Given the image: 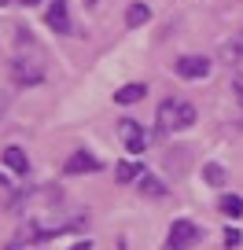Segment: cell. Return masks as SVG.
<instances>
[{
	"label": "cell",
	"instance_id": "1",
	"mask_svg": "<svg viewBox=\"0 0 243 250\" xmlns=\"http://www.w3.org/2000/svg\"><path fill=\"white\" fill-rule=\"evenodd\" d=\"M196 107H192L188 100H162L158 103V122H155V129H158V136H173V133H184V129H192L196 125Z\"/></svg>",
	"mask_w": 243,
	"mask_h": 250
},
{
	"label": "cell",
	"instance_id": "2",
	"mask_svg": "<svg viewBox=\"0 0 243 250\" xmlns=\"http://www.w3.org/2000/svg\"><path fill=\"white\" fill-rule=\"evenodd\" d=\"M203 243V228L196 225V221H173L170 225V235H166V243H162V250H192V247H199Z\"/></svg>",
	"mask_w": 243,
	"mask_h": 250
},
{
	"label": "cell",
	"instance_id": "3",
	"mask_svg": "<svg viewBox=\"0 0 243 250\" xmlns=\"http://www.w3.org/2000/svg\"><path fill=\"white\" fill-rule=\"evenodd\" d=\"M118 136H122V147L129 155H144L148 151V133H144V125L136 118H122L118 122Z\"/></svg>",
	"mask_w": 243,
	"mask_h": 250
},
{
	"label": "cell",
	"instance_id": "4",
	"mask_svg": "<svg viewBox=\"0 0 243 250\" xmlns=\"http://www.w3.org/2000/svg\"><path fill=\"white\" fill-rule=\"evenodd\" d=\"M11 81H15V85H22V88L41 85V81H44V70H41V62H37V59L15 55V59H11Z\"/></svg>",
	"mask_w": 243,
	"mask_h": 250
},
{
	"label": "cell",
	"instance_id": "5",
	"mask_svg": "<svg viewBox=\"0 0 243 250\" xmlns=\"http://www.w3.org/2000/svg\"><path fill=\"white\" fill-rule=\"evenodd\" d=\"M173 70L184 81H203L206 74H210V59H206V55H180V59L173 62Z\"/></svg>",
	"mask_w": 243,
	"mask_h": 250
},
{
	"label": "cell",
	"instance_id": "6",
	"mask_svg": "<svg viewBox=\"0 0 243 250\" xmlns=\"http://www.w3.org/2000/svg\"><path fill=\"white\" fill-rule=\"evenodd\" d=\"M103 169V162L92 155V151H85V147H78L70 158H66V177H81V173H100Z\"/></svg>",
	"mask_w": 243,
	"mask_h": 250
},
{
	"label": "cell",
	"instance_id": "7",
	"mask_svg": "<svg viewBox=\"0 0 243 250\" xmlns=\"http://www.w3.org/2000/svg\"><path fill=\"white\" fill-rule=\"evenodd\" d=\"M44 22H48V30H55V33H74L70 11H66V0H52V4H48Z\"/></svg>",
	"mask_w": 243,
	"mask_h": 250
},
{
	"label": "cell",
	"instance_id": "8",
	"mask_svg": "<svg viewBox=\"0 0 243 250\" xmlns=\"http://www.w3.org/2000/svg\"><path fill=\"white\" fill-rule=\"evenodd\" d=\"M144 96H148V85H144V81H129V85H122L114 92V103L118 107H129V103H140Z\"/></svg>",
	"mask_w": 243,
	"mask_h": 250
},
{
	"label": "cell",
	"instance_id": "9",
	"mask_svg": "<svg viewBox=\"0 0 243 250\" xmlns=\"http://www.w3.org/2000/svg\"><path fill=\"white\" fill-rule=\"evenodd\" d=\"M4 166H8L11 173H19V177H26V173H30V158H26V151L15 147V144H11V147H4Z\"/></svg>",
	"mask_w": 243,
	"mask_h": 250
},
{
	"label": "cell",
	"instance_id": "10",
	"mask_svg": "<svg viewBox=\"0 0 243 250\" xmlns=\"http://www.w3.org/2000/svg\"><path fill=\"white\" fill-rule=\"evenodd\" d=\"M136 188H140V195H148V199H162L166 195V184L155 177V173H148V169L136 177Z\"/></svg>",
	"mask_w": 243,
	"mask_h": 250
},
{
	"label": "cell",
	"instance_id": "11",
	"mask_svg": "<svg viewBox=\"0 0 243 250\" xmlns=\"http://www.w3.org/2000/svg\"><path fill=\"white\" fill-rule=\"evenodd\" d=\"M148 19H151V8H148V4H129V11H126V26H129V30L144 26Z\"/></svg>",
	"mask_w": 243,
	"mask_h": 250
},
{
	"label": "cell",
	"instance_id": "12",
	"mask_svg": "<svg viewBox=\"0 0 243 250\" xmlns=\"http://www.w3.org/2000/svg\"><path fill=\"white\" fill-rule=\"evenodd\" d=\"M140 166H133V162H118L114 166V180L118 184H136V177H140Z\"/></svg>",
	"mask_w": 243,
	"mask_h": 250
},
{
	"label": "cell",
	"instance_id": "13",
	"mask_svg": "<svg viewBox=\"0 0 243 250\" xmlns=\"http://www.w3.org/2000/svg\"><path fill=\"white\" fill-rule=\"evenodd\" d=\"M218 210L225 213V217H232V221H236V217L243 213V199H236V195H221V199H218Z\"/></svg>",
	"mask_w": 243,
	"mask_h": 250
},
{
	"label": "cell",
	"instance_id": "14",
	"mask_svg": "<svg viewBox=\"0 0 243 250\" xmlns=\"http://www.w3.org/2000/svg\"><path fill=\"white\" fill-rule=\"evenodd\" d=\"M203 180H206L210 188H221V184H225V169H221L218 162H206V166H203Z\"/></svg>",
	"mask_w": 243,
	"mask_h": 250
},
{
	"label": "cell",
	"instance_id": "15",
	"mask_svg": "<svg viewBox=\"0 0 243 250\" xmlns=\"http://www.w3.org/2000/svg\"><path fill=\"white\" fill-rule=\"evenodd\" d=\"M240 243H243V232H236V228H228V232H225V247L232 250V247H240Z\"/></svg>",
	"mask_w": 243,
	"mask_h": 250
},
{
	"label": "cell",
	"instance_id": "16",
	"mask_svg": "<svg viewBox=\"0 0 243 250\" xmlns=\"http://www.w3.org/2000/svg\"><path fill=\"white\" fill-rule=\"evenodd\" d=\"M232 92H236V100L243 103V70H240V74L232 78Z\"/></svg>",
	"mask_w": 243,
	"mask_h": 250
},
{
	"label": "cell",
	"instance_id": "17",
	"mask_svg": "<svg viewBox=\"0 0 243 250\" xmlns=\"http://www.w3.org/2000/svg\"><path fill=\"white\" fill-rule=\"evenodd\" d=\"M70 250H92V239H81V243H74Z\"/></svg>",
	"mask_w": 243,
	"mask_h": 250
},
{
	"label": "cell",
	"instance_id": "18",
	"mask_svg": "<svg viewBox=\"0 0 243 250\" xmlns=\"http://www.w3.org/2000/svg\"><path fill=\"white\" fill-rule=\"evenodd\" d=\"M19 4H22V8H37L41 0H19Z\"/></svg>",
	"mask_w": 243,
	"mask_h": 250
},
{
	"label": "cell",
	"instance_id": "19",
	"mask_svg": "<svg viewBox=\"0 0 243 250\" xmlns=\"http://www.w3.org/2000/svg\"><path fill=\"white\" fill-rule=\"evenodd\" d=\"M4 110H8V96L0 92V114H4Z\"/></svg>",
	"mask_w": 243,
	"mask_h": 250
},
{
	"label": "cell",
	"instance_id": "20",
	"mask_svg": "<svg viewBox=\"0 0 243 250\" xmlns=\"http://www.w3.org/2000/svg\"><path fill=\"white\" fill-rule=\"evenodd\" d=\"M11 4H19V0H0V8H11Z\"/></svg>",
	"mask_w": 243,
	"mask_h": 250
},
{
	"label": "cell",
	"instance_id": "21",
	"mask_svg": "<svg viewBox=\"0 0 243 250\" xmlns=\"http://www.w3.org/2000/svg\"><path fill=\"white\" fill-rule=\"evenodd\" d=\"M8 250H22V247H8Z\"/></svg>",
	"mask_w": 243,
	"mask_h": 250
},
{
	"label": "cell",
	"instance_id": "22",
	"mask_svg": "<svg viewBox=\"0 0 243 250\" xmlns=\"http://www.w3.org/2000/svg\"><path fill=\"white\" fill-rule=\"evenodd\" d=\"M122 250H126V247H122Z\"/></svg>",
	"mask_w": 243,
	"mask_h": 250
}]
</instances>
